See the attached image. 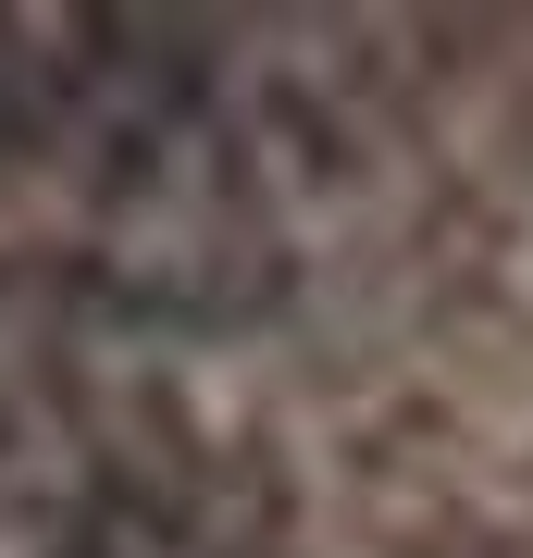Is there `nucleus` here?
Returning a JSON list of instances; mask_svg holds the SVG:
<instances>
[{"label":"nucleus","mask_w":533,"mask_h":558,"mask_svg":"<svg viewBox=\"0 0 533 558\" xmlns=\"http://www.w3.org/2000/svg\"><path fill=\"white\" fill-rule=\"evenodd\" d=\"M62 112H75V25H13L0 13V161L62 149Z\"/></svg>","instance_id":"obj_1"}]
</instances>
